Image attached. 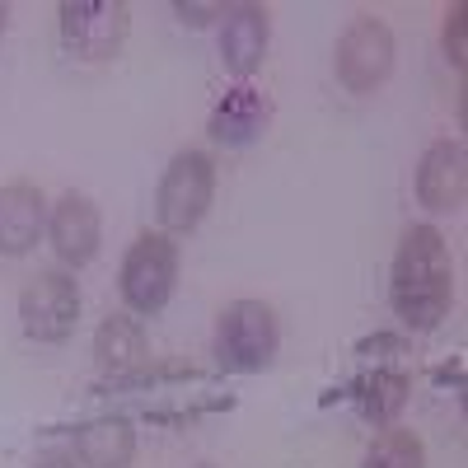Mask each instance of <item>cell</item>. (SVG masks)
I'll use <instances>...</instances> for the list:
<instances>
[{"label":"cell","mask_w":468,"mask_h":468,"mask_svg":"<svg viewBox=\"0 0 468 468\" xmlns=\"http://www.w3.org/2000/svg\"><path fill=\"white\" fill-rule=\"evenodd\" d=\"M468 197V154L459 141H436L417 165V202L426 211H459Z\"/></svg>","instance_id":"30bf717a"},{"label":"cell","mask_w":468,"mask_h":468,"mask_svg":"<svg viewBox=\"0 0 468 468\" xmlns=\"http://www.w3.org/2000/svg\"><path fill=\"white\" fill-rule=\"evenodd\" d=\"M48 229V202L33 183H5L0 187V253L24 258Z\"/></svg>","instance_id":"7c38bea8"},{"label":"cell","mask_w":468,"mask_h":468,"mask_svg":"<svg viewBox=\"0 0 468 468\" xmlns=\"http://www.w3.org/2000/svg\"><path fill=\"white\" fill-rule=\"evenodd\" d=\"M277 314L271 304L262 300H234L220 309V324H216V361L225 370H267L271 356H277Z\"/></svg>","instance_id":"3957f363"},{"label":"cell","mask_w":468,"mask_h":468,"mask_svg":"<svg viewBox=\"0 0 468 468\" xmlns=\"http://www.w3.org/2000/svg\"><path fill=\"white\" fill-rule=\"evenodd\" d=\"M174 282H178V244L169 234H141L127 249L122 277H117V291H122L127 309L141 319L160 314L174 295Z\"/></svg>","instance_id":"277c9868"},{"label":"cell","mask_w":468,"mask_h":468,"mask_svg":"<svg viewBox=\"0 0 468 468\" xmlns=\"http://www.w3.org/2000/svg\"><path fill=\"white\" fill-rule=\"evenodd\" d=\"M361 468H426V445L403 426H384L375 445L366 450Z\"/></svg>","instance_id":"2e32d148"},{"label":"cell","mask_w":468,"mask_h":468,"mask_svg":"<svg viewBox=\"0 0 468 468\" xmlns=\"http://www.w3.org/2000/svg\"><path fill=\"white\" fill-rule=\"evenodd\" d=\"M388 304L403 328H436L454 304V262L436 225H408L394 267H388Z\"/></svg>","instance_id":"6da1fadb"},{"label":"cell","mask_w":468,"mask_h":468,"mask_svg":"<svg viewBox=\"0 0 468 468\" xmlns=\"http://www.w3.org/2000/svg\"><path fill=\"white\" fill-rule=\"evenodd\" d=\"M5 19H10V10H5V5H0V33H5Z\"/></svg>","instance_id":"ffe728a7"},{"label":"cell","mask_w":468,"mask_h":468,"mask_svg":"<svg viewBox=\"0 0 468 468\" xmlns=\"http://www.w3.org/2000/svg\"><path fill=\"white\" fill-rule=\"evenodd\" d=\"M33 468H80V463H75L70 454H48V459H37Z\"/></svg>","instance_id":"d6986e66"},{"label":"cell","mask_w":468,"mask_h":468,"mask_svg":"<svg viewBox=\"0 0 468 468\" xmlns=\"http://www.w3.org/2000/svg\"><path fill=\"white\" fill-rule=\"evenodd\" d=\"M445 57L454 66H463V5H459V0H454L450 15H445Z\"/></svg>","instance_id":"e0dca14e"},{"label":"cell","mask_w":468,"mask_h":468,"mask_svg":"<svg viewBox=\"0 0 468 468\" xmlns=\"http://www.w3.org/2000/svg\"><path fill=\"white\" fill-rule=\"evenodd\" d=\"M267 43H271V19L262 5H225L220 15V66L229 75H239V80H249V75L267 61Z\"/></svg>","instance_id":"9c48e42d"},{"label":"cell","mask_w":468,"mask_h":468,"mask_svg":"<svg viewBox=\"0 0 468 468\" xmlns=\"http://www.w3.org/2000/svg\"><path fill=\"white\" fill-rule=\"evenodd\" d=\"M333 70L346 94H375L388 80V70H394V33H388V24L375 15L351 19L337 37Z\"/></svg>","instance_id":"5b68a950"},{"label":"cell","mask_w":468,"mask_h":468,"mask_svg":"<svg viewBox=\"0 0 468 468\" xmlns=\"http://www.w3.org/2000/svg\"><path fill=\"white\" fill-rule=\"evenodd\" d=\"M75 459L85 468H127L136 459V431L127 417H99L75 431Z\"/></svg>","instance_id":"5bb4252c"},{"label":"cell","mask_w":468,"mask_h":468,"mask_svg":"<svg viewBox=\"0 0 468 468\" xmlns=\"http://www.w3.org/2000/svg\"><path fill=\"white\" fill-rule=\"evenodd\" d=\"M178 19L183 24H192V28H202V24H211V19H220L225 15V5H187V0H178Z\"/></svg>","instance_id":"ac0fdd59"},{"label":"cell","mask_w":468,"mask_h":468,"mask_svg":"<svg viewBox=\"0 0 468 468\" xmlns=\"http://www.w3.org/2000/svg\"><path fill=\"white\" fill-rule=\"evenodd\" d=\"M48 239H52V249H57V258H61L66 267L94 262L99 239H103L99 207L85 197V192H66V197L48 211Z\"/></svg>","instance_id":"ba28073f"},{"label":"cell","mask_w":468,"mask_h":468,"mask_svg":"<svg viewBox=\"0 0 468 468\" xmlns=\"http://www.w3.org/2000/svg\"><path fill=\"white\" fill-rule=\"evenodd\" d=\"M211 197H216V160L207 150H178L160 187H154V216L169 234H187L211 211Z\"/></svg>","instance_id":"7a4b0ae2"},{"label":"cell","mask_w":468,"mask_h":468,"mask_svg":"<svg viewBox=\"0 0 468 468\" xmlns=\"http://www.w3.org/2000/svg\"><path fill=\"white\" fill-rule=\"evenodd\" d=\"M61 43L80 61H108L132 33V10L122 0H61Z\"/></svg>","instance_id":"8992f818"},{"label":"cell","mask_w":468,"mask_h":468,"mask_svg":"<svg viewBox=\"0 0 468 468\" xmlns=\"http://www.w3.org/2000/svg\"><path fill=\"white\" fill-rule=\"evenodd\" d=\"M267 127H271V99L253 85L229 90L211 108V122H207L211 141H220V145H253Z\"/></svg>","instance_id":"4fadbf2b"},{"label":"cell","mask_w":468,"mask_h":468,"mask_svg":"<svg viewBox=\"0 0 468 468\" xmlns=\"http://www.w3.org/2000/svg\"><path fill=\"white\" fill-rule=\"evenodd\" d=\"M408 394H412V379L403 370H379V366H375V375L351 384V403L375 426H394V417L408 408Z\"/></svg>","instance_id":"9a60e30c"},{"label":"cell","mask_w":468,"mask_h":468,"mask_svg":"<svg viewBox=\"0 0 468 468\" xmlns=\"http://www.w3.org/2000/svg\"><path fill=\"white\" fill-rule=\"evenodd\" d=\"M19 324L33 342H66L80 324V286L66 271H37L19 291Z\"/></svg>","instance_id":"52a82bcc"},{"label":"cell","mask_w":468,"mask_h":468,"mask_svg":"<svg viewBox=\"0 0 468 468\" xmlns=\"http://www.w3.org/2000/svg\"><path fill=\"white\" fill-rule=\"evenodd\" d=\"M94 361L117 384H132L141 370H150V342H145V328L136 324V314H108L99 324V333H94Z\"/></svg>","instance_id":"8fae6325"}]
</instances>
